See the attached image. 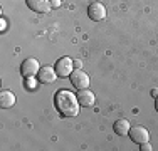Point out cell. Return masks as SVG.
Here are the masks:
<instances>
[{
  "mask_svg": "<svg viewBox=\"0 0 158 151\" xmlns=\"http://www.w3.org/2000/svg\"><path fill=\"white\" fill-rule=\"evenodd\" d=\"M130 121H126V119H118V121H114V124H113V129H114V133L116 134H119V136H125L130 133Z\"/></svg>",
  "mask_w": 158,
  "mask_h": 151,
  "instance_id": "cell-11",
  "label": "cell"
},
{
  "mask_svg": "<svg viewBox=\"0 0 158 151\" xmlns=\"http://www.w3.org/2000/svg\"><path fill=\"white\" fill-rule=\"evenodd\" d=\"M56 77H57V72H56V69L51 66L40 67L39 72H37V79H39V82H42V84H51V82L56 81Z\"/></svg>",
  "mask_w": 158,
  "mask_h": 151,
  "instance_id": "cell-6",
  "label": "cell"
},
{
  "mask_svg": "<svg viewBox=\"0 0 158 151\" xmlns=\"http://www.w3.org/2000/svg\"><path fill=\"white\" fill-rule=\"evenodd\" d=\"M54 69H56V72H57L59 77H67V76H71V72L74 71V60L71 57H61L56 62Z\"/></svg>",
  "mask_w": 158,
  "mask_h": 151,
  "instance_id": "cell-3",
  "label": "cell"
},
{
  "mask_svg": "<svg viewBox=\"0 0 158 151\" xmlns=\"http://www.w3.org/2000/svg\"><path fill=\"white\" fill-rule=\"evenodd\" d=\"M140 149L141 151H152L153 148H152V145H150L148 141H145V143H141V145H140Z\"/></svg>",
  "mask_w": 158,
  "mask_h": 151,
  "instance_id": "cell-12",
  "label": "cell"
},
{
  "mask_svg": "<svg viewBox=\"0 0 158 151\" xmlns=\"http://www.w3.org/2000/svg\"><path fill=\"white\" fill-rule=\"evenodd\" d=\"M15 104V94L12 91H2L0 92V108L2 109H9Z\"/></svg>",
  "mask_w": 158,
  "mask_h": 151,
  "instance_id": "cell-10",
  "label": "cell"
},
{
  "mask_svg": "<svg viewBox=\"0 0 158 151\" xmlns=\"http://www.w3.org/2000/svg\"><path fill=\"white\" fill-rule=\"evenodd\" d=\"M81 66H82V62H81V60H74V67H76V69H81Z\"/></svg>",
  "mask_w": 158,
  "mask_h": 151,
  "instance_id": "cell-14",
  "label": "cell"
},
{
  "mask_svg": "<svg viewBox=\"0 0 158 151\" xmlns=\"http://www.w3.org/2000/svg\"><path fill=\"white\" fill-rule=\"evenodd\" d=\"M27 7L37 14H47L51 10V0H25Z\"/></svg>",
  "mask_w": 158,
  "mask_h": 151,
  "instance_id": "cell-8",
  "label": "cell"
},
{
  "mask_svg": "<svg viewBox=\"0 0 158 151\" xmlns=\"http://www.w3.org/2000/svg\"><path fill=\"white\" fill-rule=\"evenodd\" d=\"M128 134H130L131 141L138 143V145L148 141V138H150L148 129H146V128H143V126H133V128H130V133H128Z\"/></svg>",
  "mask_w": 158,
  "mask_h": 151,
  "instance_id": "cell-7",
  "label": "cell"
},
{
  "mask_svg": "<svg viewBox=\"0 0 158 151\" xmlns=\"http://www.w3.org/2000/svg\"><path fill=\"white\" fill-rule=\"evenodd\" d=\"M40 66H39V60L34 59V57H29L22 62V67H20V74L24 77H34L37 72H39Z\"/></svg>",
  "mask_w": 158,
  "mask_h": 151,
  "instance_id": "cell-4",
  "label": "cell"
},
{
  "mask_svg": "<svg viewBox=\"0 0 158 151\" xmlns=\"http://www.w3.org/2000/svg\"><path fill=\"white\" fill-rule=\"evenodd\" d=\"M152 96H153V97H158V89H156V88L152 89Z\"/></svg>",
  "mask_w": 158,
  "mask_h": 151,
  "instance_id": "cell-15",
  "label": "cell"
},
{
  "mask_svg": "<svg viewBox=\"0 0 158 151\" xmlns=\"http://www.w3.org/2000/svg\"><path fill=\"white\" fill-rule=\"evenodd\" d=\"M51 5L54 9H57V7H61V0H51Z\"/></svg>",
  "mask_w": 158,
  "mask_h": 151,
  "instance_id": "cell-13",
  "label": "cell"
},
{
  "mask_svg": "<svg viewBox=\"0 0 158 151\" xmlns=\"http://www.w3.org/2000/svg\"><path fill=\"white\" fill-rule=\"evenodd\" d=\"M88 15H89V18H91V20H96V22L104 20V18H106V9H104L103 3L93 2L91 5L88 7Z\"/></svg>",
  "mask_w": 158,
  "mask_h": 151,
  "instance_id": "cell-5",
  "label": "cell"
},
{
  "mask_svg": "<svg viewBox=\"0 0 158 151\" xmlns=\"http://www.w3.org/2000/svg\"><path fill=\"white\" fill-rule=\"evenodd\" d=\"M155 108H156V111H158V97H155Z\"/></svg>",
  "mask_w": 158,
  "mask_h": 151,
  "instance_id": "cell-16",
  "label": "cell"
},
{
  "mask_svg": "<svg viewBox=\"0 0 158 151\" xmlns=\"http://www.w3.org/2000/svg\"><path fill=\"white\" fill-rule=\"evenodd\" d=\"M54 104L57 108V111L61 112L62 116L66 118H74L77 116L79 112V101H77V96L73 94L71 91L67 89H59L54 96Z\"/></svg>",
  "mask_w": 158,
  "mask_h": 151,
  "instance_id": "cell-1",
  "label": "cell"
},
{
  "mask_svg": "<svg viewBox=\"0 0 158 151\" xmlns=\"http://www.w3.org/2000/svg\"><path fill=\"white\" fill-rule=\"evenodd\" d=\"M77 101L81 106H84V108H91V106H94V94L91 92L89 89H79L77 92Z\"/></svg>",
  "mask_w": 158,
  "mask_h": 151,
  "instance_id": "cell-9",
  "label": "cell"
},
{
  "mask_svg": "<svg viewBox=\"0 0 158 151\" xmlns=\"http://www.w3.org/2000/svg\"><path fill=\"white\" fill-rule=\"evenodd\" d=\"M71 84L74 86L77 91L79 89H88L89 88V76L84 72V71H81V69H74L73 72H71Z\"/></svg>",
  "mask_w": 158,
  "mask_h": 151,
  "instance_id": "cell-2",
  "label": "cell"
}]
</instances>
